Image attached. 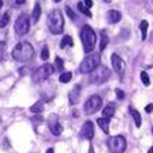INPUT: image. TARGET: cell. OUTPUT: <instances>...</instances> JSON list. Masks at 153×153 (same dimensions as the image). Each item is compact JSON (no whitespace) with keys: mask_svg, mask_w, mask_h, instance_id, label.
<instances>
[{"mask_svg":"<svg viewBox=\"0 0 153 153\" xmlns=\"http://www.w3.org/2000/svg\"><path fill=\"white\" fill-rule=\"evenodd\" d=\"M33 56H34V48L27 41L18 42L13 49V57L16 62H21V63L29 62Z\"/></svg>","mask_w":153,"mask_h":153,"instance_id":"obj_1","label":"cell"},{"mask_svg":"<svg viewBox=\"0 0 153 153\" xmlns=\"http://www.w3.org/2000/svg\"><path fill=\"white\" fill-rule=\"evenodd\" d=\"M47 26L52 34H62L64 29V19L59 10H53L49 13L47 19Z\"/></svg>","mask_w":153,"mask_h":153,"instance_id":"obj_2","label":"cell"},{"mask_svg":"<svg viewBox=\"0 0 153 153\" xmlns=\"http://www.w3.org/2000/svg\"><path fill=\"white\" fill-rule=\"evenodd\" d=\"M81 41L83 44V51L86 53L93 52V49L96 47V41H97V36H96L94 30L90 26L85 25L81 29Z\"/></svg>","mask_w":153,"mask_h":153,"instance_id":"obj_3","label":"cell"},{"mask_svg":"<svg viewBox=\"0 0 153 153\" xmlns=\"http://www.w3.org/2000/svg\"><path fill=\"white\" fill-rule=\"evenodd\" d=\"M109 78H111V71H109V68L100 64L99 67H96L94 70L90 73L89 82L93 83V85H100V83L107 82Z\"/></svg>","mask_w":153,"mask_h":153,"instance_id":"obj_4","label":"cell"},{"mask_svg":"<svg viewBox=\"0 0 153 153\" xmlns=\"http://www.w3.org/2000/svg\"><path fill=\"white\" fill-rule=\"evenodd\" d=\"M100 62H101V57L100 53H90L79 64V73L81 74H90L96 67L100 66Z\"/></svg>","mask_w":153,"mask_h":153,"instance_id":"obj_5","label":"cell"},{"mask_svg":"<svg viewBox=\"0 0 153 153\" xmlns=\"http://www.w3.org/2000/svg\"><path fill=\"white\" fill-rule=\"evenodd\" d=\"M55 71V67L52 64H44V66L38 67L37 70L33 73V76L32 79L34 83H38V82H42L48 78V76H51Z\"/></svg>","mask_w":153,"mask_h":153,"instance_id":"obj_6","label":"cell"},{"mask_svg":"<svg viewBox=\"0 0 153 153\" xmlns=\"http://www.w3.org/2000/svg\"><path fill=\"white\" fill-rule=\"evenodd\" d=\"M107 145H108L109 150L112 153H123L126 150L127 142H126L123 135H115V137H111L107 141Z\"/></svg>","mask_w":153,"mask_h":153,"instance_id":"obj_7","label":"cell"},{"mask_svg":"<svg viewBox=\"0 0 153 153\" xmlns=\"http://www.w3.org/2000/svg\"><path fill=\"white\" fill-rule=\"evenodd\" d=\"M102 105V100L100 96L93 94L90 96L89 99L85 101V105H83V111H85L86 115H92L94 112H97Z\"/></svg>","mask_w":153,"mask_h":153,"instance_id":"obj_8","label":"cell"},{"mask_svg":"<svg viewBox=\"0 0 153 153\" xmlns=\"http://www.w3.org/2000/svg\"><path fill=\"white\" fill-rule=\"evenodd\" d=\"M15 33L18 36H23L29 32L30 29V18L27 14H21L18 16V19L15 21Z\"/></svg>","mask_w":153,"mask_h":153,"instance_id":"obj_9","label":"cell"},{"mask_svg":"<svg viewBox=\"0 0 153 153\" xmlns=\"http://www.w3.org/2000/svg\"><path fill=\"white\" fill-rule=\"evenodd\" d=\"M48 126H49L51 133L53 134V135H56V137H57V135H60V134L63 133V126L59 123L57 116H55V115H51V116L48 118Z\"/></svg>","mask_w":153,"mask_h":153,"instance_id":"obj_10","label":"cell"},{"mask_svg":"<svg viewBox=\"0 0 153 153\" xmlns=\"http://www.w3.org/2000/svg\"><path fill=\"white\" fill-rule=\"evenodd\" d=\"M111 62H112V67H114V70L116 71L119 75H122V74H123V71H124V67H126L123 59H122L120 56H118L116 53H114L111 56Z\"/></svg>","mask_w":153,"mask_h":153,"instance_id":"obj_11","label":"cell"},{"mask_svg":"<svg viewBox=\"0 0 153 153\" xmlns=\"http://www.w3.org/2000/svg\"><path fill=\"white\" fill-rule=\"evenodd\" d=\"M81 133H82V137H85L86 140H92L93 137H94V128H93V123L90 120L85 122L82 126V130H81Z\"/></svg>","mask_w":153,"mask_h":153,"instance_id":"obj_12","label":"cell"},{"mask_svg":"<svg viewBox=\"0 0 153 153\" xmlns=\"http://www.w3.org/2000/svg\"><path fill=\"white\" fill-rule=\"evenodd\" d=\"M79 96H81V86L75 85L73 88V90L68 93V101H70V104L71 105L76 104V102L79 101Z\"/></svg>","mask_w":153,"mask_h":153,"instance_id":"obj_13","label":"cell"},{"mask_svg":"<svg viewBox=\"0 0 153 153\" xmlns=\"http://www.w3.org/2000/svg\"><path fill=\"white\" fill-rule=\"evenodd\" d=\"M115 111H116V105H115V102H109V104L102 109V118L109 120V119L115 115Z\"/></svg>","mask_w":153,"mask_h":153,"instance_id":"obj_14","label":"cell"},{"mask_svg":"<svg viewBox=\"0 0 153 153\" xmlns=\"http://www.w3.org/2000/svg\"><path fill=\"white\" fill-rule=\"evenodd\" d=\"M40 16H41V7H40V4H38V3H36L34 4V8H33L32 16H30V22L37 23L38 19H40Z\"/></svg>","mask_w":153,"mask_h":153,"instance_id":"obj_15","label":"cell"},{"mask_svg":"<svg viewBox=\"0 0 153 153\" xmlns=\"http://www.w3.org/2000/svg\"><path fill=\"white\" fill-rule=\"evenodd\" d=\"M97 124H99L100 127H101V130L104 131L105 134H108L109 133V120L108 119H104V118H99L97 119Z\"/></svg>","mask_w":153,"mask_h":153,"instance_id":"obj_16","label":"cell"},{"mask_svg":"<svg viewBox=\"0 0 153 153\" xmlns=\"http://www.w3.org/2000/svg\"><path fill=\"white\" fill-rule=\"evenodd\" d=\"M30 111L33 112V114H40V112L44 111V101L42 100H38L37 102H34V104L30 107Z\"/></svg>","mask_w":153,"mask_h":153,"instance_id":"obj_17","label":"cell"},{"mask_svg":"<svg viewBox=\"0 0 153 153\" xmlns=\"http://www.w3.org/2000/svg\"><path fill=\"white\" fill-rule=\"evenodd\" d=\"M120 19H122V14L119 11H116V10H111L109 11V21H111V23H118Z\"/></svg>","mask_w":153,"mask_h":153,"instance_id":"obj_18","label":"cell"},{"mask_svg":"<svg viewBox=\"0 0 153 153\" xmlns=\"http://www.w3.org/2000/svg\"><path fill=\"white\" fill-rule=\"evenodd\" d=\"M73 45H74V41H73V38H71V36H64V37L62 38V41H60L62 49L66 47H73Z\"/></svg>","mask_w":153,"mask_h":153,"instance_id":"obj_19","label":"cell"},{"mask_svg":"<svg viewBox=\"0 0 153 153\" xmlns=\"http://www.w3.org/2000/svg\"><path fill=\"white\" fill-rule=\"evenodd\" d=\"M130 114H131V116H133L134 122H135V126H137V127H141V115H140V112H138L137 109L130 108Z\"/></svg>","mask_w":153,"mask_h":153,"instance_id":"obj_20","label":"cell"},{"mask_svg":"<svg viewBox=\"0 0 153 153\" xmlns=\"http://www.w3.org/2000/svg\"><path fill=\"white\" fill-rule=\"evenodd\" d=\"M71 76H73V74L70 73V71H66V73H62L60 76H59V81H60L62 83H67L71 81Z\"/></svg>","mask_w":153,"mask_h":153,"instance_id":"obj_21","label":"cell"},{"mask_svg":"<svg viewBox=\"0 0 153 153\" xmlns=\"http://www.w3.org/2000/svg\"><path fill=\"white\" fill-rule=\"evenodd\" d=\"M8 22H10V11H7V13H4L3 16L0 18V27L1 29L6 27V26L8 25Z\"/></svg>","mask_w":153,"mask_h":153,"instance_id":"obj_22","label":"cell"},{"mask_svg":"<svg viewBox=\"0 0 153 153\" xmlns=\"http://www.w3.org/2000/svg\"><path fill=\"white\" fill-rule=\"evenodd\" d=\"M148 25H149V23H148L146 21H142V22H141V25H140V29H141V37H142V40H145V38H146Z\"/></svg>","mask_w":153,"mask_h":153,"instance_id":"obj_23","label":"cell"},{"mask_svg":"<svg viewBox=\"0 0 153 153\" xmlns=\"http://www.w3.org/2000/svg\"><path fill=\"white\" fill-rule=\"evenodd\" d=\"M63 67H64V63H63V59L62 57H55V70L57 71H63Z\"/></svg>","mask_w":153,"mask_h":153,"instance_id":"obj_24","label":"cell"},{"mask_svg":"<svg viewBox=\"0 0 153 153\" xmlns=\"http://www.w3.org/2000/svg\"><path fill=\"white\" fill-rule=\"evenodd\" d=\"M78 8H79V11L83 14V15H86L88 18H92V13L89 11V8H86L83 3H78Z\"/></svg>","mask_w":153,"mask_h":153,"instance_id":"obj_25","label":"cell"},{"mask_svg":"<svg viewBox=\"0 0 153 153\" xmlns=\"http://www.w3.org/2000/svg\"><path fill=\"white\" fill-rule=\"evenodd\" d=\"M108 36L105 34V33H102L101 34V41H100V51H104V48L107 47V44H108Z\"/></svg>","mask_w":153,"mask_h":153,"instance_id":"obj_26","label":"cell"},{"mask_svg":"<svg viewBox=\"0 0 153 153\" xmlns=\"http://www.w3.org/2000/svg\"><path fill=\"white\" fill-rule=\"evenodd\" d=\"M141 81H142V83L145 86H149L150 85V79H149V75H148L145 71H142L141 73Z\"/></svg>","mask_w":153,"mask_h":153,"instance_id":"obj_27","label":"cell"},{"mask_svg":"<svg viewBox=\"0 0 153 153\" xmlns=\"http://www.w3.org/2000/svg\"><path fill=\"white\" fill-rule=\"evenodd\" d=\"M48 57H49V49H48V47H44L41 49V59L42 60H47Z\"/></svg>","mask_w":153,"mask_h":153,"instance_id":"obj_28","label":"cell"},{"mask_svg":"<svg viewBox=\"0 0 153 153\" xmlns=\"http://www.w3.org/2000/svg\"><path fill=\"white\" fill-rule=\"evenodd\" d=\"M66 14L68 15V18H70L71 21H75V14H74V11H73V10H71L68 6L66 7Z\"/></svg>","mask_w":153,"mask_h":153,"instance_id":"obj_29","label":"cell"},{"mask_svg":"<svg viewBox=\"0 0 153 153\" xmlns=\"http://www.w3.org/2000/svg\"><path fill=\"white\" fill-rule=\"evenodd\" d=\"M4 49H6V42L1 41V42H0V60H1V57H3Z\"/></svg>","mask_w":153,"mask_h":153,"instance_id":"obj_30","label":"cell"},{"mask_svg":"<svg viewBox=\"0 0 153 153\" xmlns=\"http://www.w3.org/2000/svg\"><path fill=\"white\" fill-rule=\"evenodd\" d=\"M115 92H116V96H118V99H119V100H123V99H124V92H123V90L116 89Z\"/></svg>","mask_w":153,"mask_h":153,"instance_id":"obj_31","label":"cell"},{"mask_svg":"<svg viewBox=\"0 0 153 153\" xmlns=\"http://www.w3.org/2000/svg\"><path fill=\"white\" fill-rule=\"evenodd\" d=\"M83 4H85L86 8H90V7L93 6V1L92 0H83Z\"/></svg>","mask_w":153,"mask_h":153,"instance_id":"obj_32","label":"cell"},{"mask_svg":"<svg viewBox=\"0 0 153 153\" xmlns=\"http://www.w3.org/2000/svg\"><path fill=\"white\" fill-rule=\"evenodd\" d=\"M145 111H146L148 114H150V112H153V104H148L146 107H145Z\"/></svg>","mask_w":153,"mask_h":153,"instance_id":"obj_33","label":"cell"},{"mask_svg":"<svg viewBox=\"0 0 153 153\" xmlns=\"http://www.w3.org/2000/svg\"><path fill=\"white\" fill-rule=\"evenodd\" d=\"M47 153H55L53 148H49V149H48V150H47Z\"/></svg>","mask_w":153,"mask_h":153,"instance_id":"obj_34","label":"cell"},{"mask_svg":"<svg viewBox=\"0 0 153 153\" xmlns=\"http://www.w3.org/2000/svg\"><path fill=\"white\" fill-rule=\"evenodd\" d=\"M25 1H26V0H16V3H18V4H23Z\"/></svg>","mask_w":153,"mask_h":153,"instance_id":"obj_35","label":"cell"},{"mask_svg":"<svg viewBox=\"0 0 153 153\" xmlns=\"http://www.w3.org/2000/svg\"><path fill=\"white\" fill-rule=\"evenodd\" d=\"M89 153H94V149H93L92 145H90V148H89Z\"/></svg>","mask_w":153,"mask_h":153,"instance_id":"obj_36","label":"cell"},{"mask_svg":"<svg viewBox=\"0 0 153 153\" xmlns=\"http://www.w3.org/2000/svg\"><path fill=\"white\" fill-rule=\"evenodd\" d=\"M148 153H153V148H150V149L148 150Z\"/></svg>","mask_w":153,"mask_h":153,"instance_id":"obj_37","label":"cell"},{"mask_svg":"<svg viewBox=\"0 0 153 153\" xmlns=\"http://www.w3.org/2000/svg\"><path fill=\"white\" fill-rule=\"evenodd\" d=\"M1 7H3V1H1V0H0V8H1Z\"/></svg>","mask_w":153,"mask_h":153,"instance_id":"obj_38","label":"cell"},{"mask_svg":"<svg viewBox=\"0 0 153 153\" xmlns=\"http://www.w3.org/2000/svg\"><path fill=\"white\" fill-rule=\"evenodd\" d=\"M105 3H111V0H104Z\"/></svg>","mask_w":153,"mask_h":153,"instance_id":"obj_39","label":"cell"},{"mask_svg":"<svg viewBox=\"0 0 153 153\" xmlns=\"http://www.w3.org/2000/svg\"><path fill=\"white\" fill-rule=\"evenodd\" d=\"M55 3H59V1H62V0H53Z\"/></svg>","mask_w":153,"mask_h":153,"instance_id":"obj_40","label":"cell"},{"mask_svg":"<svg viewBox=\"0 0 153 153\" xmlns=\"http://www.w3.org/2000/svg\"><path fill=\"white\" fill-rule=\"evenodd\" d=\"M152 133H153V130H152Z\"/></svg>","mask_w":153,"mask_h":153,"instance_id":"obj_41","label":"cell"}]
</instances>
